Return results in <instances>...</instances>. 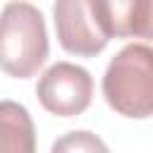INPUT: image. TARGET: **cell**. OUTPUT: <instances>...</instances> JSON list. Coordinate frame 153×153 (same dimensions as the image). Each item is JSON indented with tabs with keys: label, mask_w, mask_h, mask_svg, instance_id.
<instances>
[{
	"label": "cell",
	"mask_w": 153,
	"mask_h": 153,
	"mask_svg": "<svg viewBox=\"0 0 153 153\" xmlns=\"http://www.w3.org/2000/svg\"><path fill=\"white\" fill-rule=\"evenodd\" d=\"M103 96L124 117H153V45H124L103 74Z\"/></svg>",
	"instance_id": "6da1fadb"
},
{
	"label": "cell",
	"mask_w": 153,
	"mask_h": 153,
	"mask_svg": "<svg viewBox=\"0 0 153 153\" xmlns=\"http://www.w3.org/2000/svg\"><path fill=\"white\" fill-rule=\"evenodd\" d=\"M43 14L31 2H7L0 12V69L14 79L33 76L48 57Z\"/></svg>",
	"instance_id": "7a4b0ae2"
},
{
	"label": "cell",
	"mask_w": 153,
	"mask_h": 153,
	"mask_svg": "<svg viewBox=\"0 0 153 153\" xmlns=\"http://www.w3.org/2000/svg\"><path fill=\"white\" fill-rule=\"evenodd\" d=\"M60 45L79 57H93L105 50L110 36L103 26L98 0H60L53 5Z\"/></svg>",
	"instance_id": "3957f363"
},
{
	"label": "cell",
	"mask_w": 153,
	"mask_h": 153,
	"mask_svg": "<svg viewBox=\"0 0 153 153\" xmlns=\"http://www.w3.org/2000/svg\"><path fill=\"white\" fill-rule=\"evenodd\" d=\"M36 96L50 115L74 117L91 105L93 76L88 69L74 62H55L41 74Z\"/></svg>",
	"instance_id": "277c9868"
},
{
	"label": "cell",
	"mask_w": 153,
	"mask_h": 153,
	"mask_svg": "<svg viewBox=\"0 0 153 153\" xmlns=\"http://www.w3.org/2000/svg\"><path fill=\"white\" fill-rule=\"evenodd\" d=\"M0 153H36V127L17 100H0Z\"/></svg>",
	"instance_id": "5b68a950"
},
{
	"label": "cell",
	"mask_w": 153,
	"mask_h": 153,
	"mask_svg": "<svg viewBox=\"0 0 153 153\" xmlns=\"http://www.w3.org/2000/svg\"><path fill=\"white\" fill-rule=\"evenodd\" d=\"M50 153H110V148L98 134L88 129H74L55 139Z\"/></svg>",
	"instance_id": "8992f818"
},
{
	"label": "cell",
	"mask_w": 153,
	"mask_h": 153,
	"mask_svg": "<svg viewBox=\"0 0 153 153\" xmlns=\"http://www.w3.org/2000/svg\"><path fill=\"white\" fill-rule=\"evenodd\" d=\"M139 38L153 41V0H146V5H143V19H141V36Z\"/></svg>",
	"instance_id": "52a82bcc"
}]
</instances>
